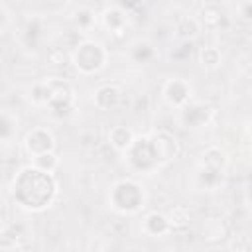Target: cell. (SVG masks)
<instances>
[{"mask_svg":"<svg viewBox=\"0 0 252 252\" xmlns=\"http://www.w3.org/2000/svg\"><path fill=\"white\" fill-rule=\"evenodd\" d=\"M242 16L252 22V2H246V4L242 6Z\"/></svg>","mask_w":252,"mask_h":252,"instance_id":"7402d4cb","label":"cell"},{"mask_svg":"<svg viewBox=\"0 0 252 252\" xmlns=\"http://www.w3.org/2000/svg\"><path fill=\"white\" fill-rule=\"evenodd\" d=\"M154 140H156V146H158V152H159V158H161V163H167V161H173L179 152H181V146L177 142V138L167 132V130H158L152 134Z\"/></svg>","mask_w":252,"mask_h":252,"instance_id":"30bf717a","label":"cell"},{"mask_svg":"<svg viewBox=\"0 0 252 252\" xmlns=\"http://www.w3.org/2000/svg\"><path fill=\"white\" fill-rule=\"evenodd\" d=\"M201 18H203L205 26L215 28V26H219V24H220V20H222V10H220V8H217V6H207V8H203Z\"/></svg>","mask_w":252,"mask_h":252,"instance_id":"e0dca14e","label":"cell"},{"mask_svg":"<svg viewBox=\"0 0 252 252\" xmlns=\"http://www.w3.org/2000/svg\"><path fill=\"white\" fill-rule=\"evenodd\" d=\"M211 114L213 108L207 102H193L183 106V122L187 126H203L205 122H209Z\"/></svg>","mask_w":252,"mask_h":252,"instance_id":"8fae6325","label":"cell"},{"mask_svg":"<svg viewBox=\"0 0 252 252\" xmlns=\"http://www.w3.org/2000/svg\"><path fill=\"white\" fill-rule=\"evenodd\" d=\"M203 167H201V179L207 185H215L219 181V177L222 175L224 167H226V156L222 150L211 146L203 152Z\"/></svg>","mask_w":252,"mask_h":252,"instance_id":"8992f818","label":"cell"},{"mask_svg":"<svg viewBox=\"0 0 252 252\" xmlns=\"http://www.w3.org/2000/svg\"><path fill=\"white\" fill-rule=\"evenodd\" d=\"M144 230L150 234V236H163L171 230V222H169V217L163 215V213H148L146 219H144Z\"/></svg>","mask_w":252,"mask_h":252,"instance_id":"7c38bea8","label":"cell"},{"mask_svg":"<svg viewBox=\"0 0 252 252\" xmlns=\"http://www.w3.org/2000/svg\"><path fill=\"white\" fill-rule=\"evenodd\" d=\"M93 100L100 110H118L126 104V91L118 83H106L94 91Z\"/></svg>","mask_w":252,"mask_h":252,"instance_id":"52a82bcc","label":"cell"},{"mask_svg":"<svg viewBox=\"0 0 252 252\" xmlns=\"http://www.w3.org/2000/svg\"><path fill=\"white\" fill-rule=\"evenodd\" d=\"M71 59H73V65L79 73L93 75V73H98L106 65V49L102 47V43L87 39V41H81L77 45Z\"/></svg>","mask_w":252,"mask_h":252,"instance_id":"5b68a950","label":"cell"},{"mask_svg":"<svg viewBox=\"0 0 252 252\" xmlns=\"http://www.w3.org/2000/svg\"><path fill=\"white\" fill-rule=\"evenodd\" d=\"M161 93H163V98L171 106H185L191 98V85L181 77H173V79L165 81Z\"/></svg>","mask_w":252,"mask_h":252,"instance_id":"9c48e42d","label":"cell"},{"mask_svg":"<svg viewBox=\"0 0 252 252\" xmlns=\"http://www.w3.org/2000/svg\"><path fill=\"white\" fill-rule=\"evenodd\" d=\"M30 98L37 106H47L49 112L57 118L71 114L75 108V100H77L73 85L59 77H49V79L37 83L32 89Z\"/></svg>","mask_w":252,"mask_h":252,"instance_id":"7a4b0ae2","label":"cell"},{"mask_svg":"<svg viewBox=\"0 0 252 252\" xmlns=\"http://www.w3.org/2000/svg\"><path fill=\"white\" fill-rule=\"evenodd\" d=\"M108 201L118 213H136L144 205V191L134 179H118L108 193Z\"/></svg>","mask_w":252,"mask_h":252,"instance_id":"277c9868","label":"cell"},{"mask_svg":"<svg viewBox=\"0 0 252 252\" xmlns=\"http://www.w3.org/2000/svg\"><path fill=\"white\" fill-rule=\"evenodd\" d=\"M132 57H134L138 63H146V61H150V59L154 57V47H152L150 43H146V41L136 43L134 49H132Z\"/></svg>","mask_w":252,"mask_h":252,"instance_id":"d6986e66","label":"cell"},{"mask_svg":"<svg viewBox=\"0 0 252 252\" xmlns=\"http://www.w3.org/2000/svg\"><path fill=\"white\" fill-rule=\"evenodd\" d=\"M250 134H252V128H250Z\"/></svg>","mask_w":252,"mask_h":252,"instance_id":"603a6c76","label":"cell"},{"mask_svg":"<svg viewBox=\"0 0 252 252\" xmlns=\"http://www.w3.org/2000/svg\"><path fill=\"white\" fill-rule=\"evenodd\" d=\"M24 148L28 152V156L35 158V156H41L45 152H53L55 150V138L53 134L43 128V126H37L33 130H30L24 138Z\"/></svg>","mask_w":252,"mask_h":252,"instance_id":"ba28073f","label":"cell"},{"mask_svg":"<svg viewBox=\"0 0 252 252\" xmlns=\"http://www.w3.org/2000/svg\"><path fill=\"white\" fill-rule=\"evenodd\" d=\"M57 195V181L53 171H45L37 165L22 167L12 181L14 201L30 211H41L53 203Z\"/></svg>","mask_w":252,"mask_h":252,"instance_id":"6da1fadb","label":"cell"},{"mask_svg":"<svg viewBox=\"0 0 252 252\" xmlns=\"http://www.w3.org/2000/svg\"><path fill=\"white\" fill-rule=\"evenodd\" d=\"M0 134H2V142H8L12 138V134H16L18 130V118L12 116L8 110L2 112V120H0Z\"/></svg>","mask_w":252,"mask_h":252,"instance_id":"9a60e30c","label":"cell"},{"mask_svg":"<svg viewBox=\"0 0 252 252\" xmlns=\"http://www.w3.org/2000/svg\"><path fill=\"white\" fill-rule=\"evenodd\" d=\"M32 159H33V165H37V167H41L45 171H53L57 167V163H59V159H57V156L53 152H45V154L35 156Z\"/></svg>","mask_w":252,"mask_h":252,"instance_id":"ac0fdd59","label":"cell"},{"mask_svg":"<svg viewBox=\"0 0 252 252\" xmlns=\"http://www.w3.org/2000/svg\"><path fill=\"white\" fill-rule=\"evenodd\" d=\"M124 154H126L128 165L138 173H152L156 167L161 165V158L152 134L136 136L132 144L124 150Z\"/></svg>","mask_w":252,"mask_h":252,"instance_id":"3957f363","label":"cell"},{"mask_svg":"<svg viewBox=\"0 0 252 252\" xmlns=\"http://www.w3.org/2000/svg\"><path fill=\"white\" fill-rule=\"evenodd\" d=\"M169 222H171V228H183V226H187L189 224V211L185 209V207H181V205H177V207H173L171 211H169Z\"/></svg>","mask_w":252,"mask_h":252,"instance_id":"2e32d148","label":"cell"},{"mask_svg":"<svg viewBox=\"0 0 252 252\" xmlns=\"http://www.w3.org/2000/svg\"><path fill=\"white\" fill-rule=\"evenodd\" d=\"M134 138H136L134 132L126 126H112L110 132H108V142L116 152H124L132 144Z\"/></svg>","mask_w":252,"mask_h":252,"instance_id":"5bb4252c","label":"cell"},{"mask_svg":"<svg viewBox=\"0 0 252 252\" xmlns=\"http://www.w3.org/2000/svg\"><path fill=\"white\" fill-rule=\"evenodd\" d=\"M102 22H104V26L110 33L120 35L126 30L128 18H126V12L122 8H106L104 14H102Z\"/></svg>","mask_w":252,"mask_h":252,"instance_id":"4fadbf2b","label":"cell"},{"mask_svg":"<svg viewBox=\"0 0 252 252\" xmlns=\"http://www.w3.org/2000/svg\"><path fill=\"white\" fill-rule=\"evenodd\" d=\"M199 59H201L203 65H211L213 67V65H217L220 61V51L217 47H213V45H205L199 51Z\"/></svg>","mask_w":252,"mask_h":252,"instance_id":"ffe728a7","label":"cell"},{"mask_svg":"<svg viewBox=\"0 0 252 252\" xmlns=\"http://www.w3.org/2000/svg\"><path fill=\"white\" fill-rule=\"evenodd\" d=\"M65 51L59 49V47H53L49 53H47V59L51 61V65H65Z\"/></svg>","mask_w":252,"mask_h":252,"instance_id":"44dd1931","label":"cell"}]
</instances>
